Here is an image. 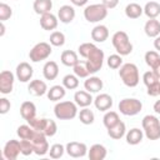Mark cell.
<instances>
[{
  "label": "cell",
  "instance_id": "obj_1",
  "mask_svg": "<svg viewBox=\"0 0 160 160\" xmlns=\"http://www.w3.org/2000/svg\"><path fill=\"white\" fill-rule=\"evenodd\" d=\"M78 51L80 54V56H82L85 59L86 66L90 71V74H96L104 64V51L101 49H99L95 44L92 42H82L79 48Z\"/></svg>",
  "mask_w": 160,
  "mask_h": 160
},
{
  "label": "cell",
  "instance_id": "obj_2",
  "mask_svg": "<svg viewBox=\"0 0 160 160\" xmlns=\"http://www.w3.org/2000/svg\"><path fill=\"white\" fill-rule=\"evenodd\" d=\"M119 76L124 82V85H126L128 88H135L140 81L139 69L132 62H126L121 65L119 70Z\"/></svg>",
  "mask_w": 160,
  "mask_h": 160
},
{
  "label": "cell",
  "instance_id": "obj_3",
  "mask_svg": "<svg viewBox=\"0 0 160 160\" xmlns=\"http://www.w3.org/2000/svg\"><path fill=\"white\" fill-rule=\"evenodd\" d=\"M111 42L112 46L115 48L116 52L121 56H126L129 54H131L132 51V44L129 39V35L125 31H116L114 32L112 38H111Z\"/></svg>",
  "mask_w": 160,
  "mask_h": 160
},
{
  "label": "cell",
  "instance_id": "obj_4",
  "mask_svg": "<svg viewBox=\"0 0 160 160\" xmlns=\"http://www.w3.org/2000/svg\"><path fill=\"white\" fill-rule=\"evenodd\" d=\"M54 114L59 120H72L78 115V105L75 101H59L54 106Z\"/></svg>",
  "mask_w": 160,
  "mask_h": 160
},
{
  "label": "cell",
  "instance_id": "obj_5",
  "mask_svg": "<svg viewBox=\"0 0 160 160\" xmlns=\"http://www.w3.org/2000/svg\"><path fill=\"white\" fill-rule=\"evenodd\" d=\"M144 135L149 140L160 139V120L155 115H145L141 121Z\"/></svg>",
  "mask_w": 160,
  "mask_h": 160
},
{
  "label": "cell",
  "instance_id": "obj_6",
  "mask_svg": "<svg viewBox=\"0 0 160 160\" xmlns=\"http://www.w3.org/2000/svg\"><path fill=\"white\" fill-rule=\"evenodd\" d=\"M28 124L36 131L42 132L46 136H54L58 131V125L54 120L51 119H46V118H34L30 121H28Z\"/></svg>",
  "mask_w": 160,
  "mask_h": 160
},
{
  "label": "cell",
  "instance_id": "obj_7",
  "mask_svg": "<svg viewBox=\"0 0 160 160\" xmlns=\"http://www.w3.org/2000/svg\"><path fill=\"white\" fill-rule=\"evenodd\" d=\"M108 8L101 4H91L84 9V18L89 22H99L108 16Z\"/></svg>",
  "mask_w": 160,
  "mask_h": 160
},
{
  "label": "cell",
  "instance_id": "obj_8",
  "mask_svg": "<svg viewBox=\"0 0 160 160\" xmlns=\"http://www.w3.org/2000/svg\"><path fill=\"white\" fill-rule=\"evenodd\" d=\"M119 111L125 115V116H135L138 115L141 109H142V102L135 98H125L122 100H120L119 105Z\"/></svg>",
  "mask_w": 160,
  "mask_h": 160
},
{
  "label": "cell",
  "instance_id": "obj_9",
  "mask_svg": "<svg viewBox=\"0 0 160 160\" xmlns=\"http://www.w3.org/2000/svg\"><path fill=\"white\" fill-rule=\"evenodd\" d=\"M51 51H52L51 44L41 41V42H38L36 45L32 46V49L29 52V58L32 62H39V61L48 59L51 55Z\"/></svg>",
  "mask_w": 160,
  "mask_h": 160
},
{
  "label": "cell",
  "instance_id": "obj_10",
  "mask_svg": "<svg viewBox=\"0 0 160 160\" xmlns=\"http://www.w3.org/2000/svg\"><path fill=\"white\" fill-rule=\"evenodd\" d=\"M142 81H144V84L146 86L148 95H150V96H158V95H160V79L151 70L144 72Z\"/></svg>",
  "mask_w": 160,
  "mask_h": 160
},
{
  "label": "cell",
  "instance_id": "obj_11",
  "mask_svg": "<svg viewBox=\"0 0 160 160\" xmlns=\"http://www.w3.org/2000/svg\"><path fill=\"white\" fill-rule=\"evenodd\" d=\"M46 138H48L46 135L35 130V134H34L32 139L30 140L34 145V154H36L39 156H42V155L49 152V142H48Z\"/></svg>",
  "mask_w": 160,
  "mask_h": 160
},
{
  "label": "cell",
  "instance_id": "obj_12",
  "mask_svg": "<svg viewBox=\"0 0 160 160\" xmlns=\"http://www.w3.org/2000/svg\"><path fill=\"white\" fill-rule=\"evenodd\" d=\"M21 154V144H20V140H15V139H11L9 140L4 149H2V156L8 160H16L18 156Z\"/></svg>",
  "mask_w": 160,
  "mask_h": 160
},
{
  "label": "cell",
  "instance_id": "obj_13",
  "mask_svg": "<svg viewBox=\"0 0 160 160\" xmlns=\"http://www.w3.org/2000/svg\"><path fill=\"white\" fill-rule=\"evenodd\" d=\"M15 76L9 70H2L0 72V92L4 95H8L12 91L14 88Z\"/></svg>",
  "mask_w": 160,
  "mask_h": 160
},
{
  "label": "cell",
  "instance_id": "obj_14",
  "mask_svg": "<svg viewBox=\"0 0 160 160\" xmlns=\"http://www.w3.org/2000/svg\"><path fill=\"white\" fill-rule=\"evenodd\" d=\"M66 154L71 158H82L88 154V146L84 142L79 141H70L65 146Z\"/></svg>",
  "mask_w": 160,
  "mask_h": 160
},
{
  "label": "cell",
  "instance_id": "obj_15",
  "mask_svg": "<svg viewBox=\"0 0 160 160\" xmlns=\"http://www.w3.org/2000/svg\"><path fill=\"white\" fill-rule=\"evenodd\" d=\"M144 59L146 65L151 69V71L160 79V55L158 54V51H154V50L146 51Z\"/></svg>",
  "mask_w": 160,
  "mask_h": 160
},
{
  "label": "cell",
  "instance_id": "obj_16",
  "mask_svg": "<svg viewBox=\"0 0 160 160\" xmlns=\"http://www.w3.org/2000/svg\"><path fill=\"white\" fill-rule=\"evenodd\" d=\"M32 74H34V69L32 66L29 64V62H20L18 66H16V70H15V75L18 78L19 81L21 82H28L30 81V79L32 78Z\"/></svg>",
  "mask_w": 160,
  "mask_h": 160
},
{
  "label": "cell",
  "instance_id": "obj_17",
  "mask_svg": "<svg viewBox=\"0 0 160 160\" xmlns=\"http://www.w3.org/2000/svg\"><path fill=\"white\" fill-rule=\"evenodd\" d=\"M48 90L49 89L46 86V82L42 80H39V79L31 80L28 85V91L32 96H42L48 92Z\"/></svg>",
  "mask_w": 160,
  "mask_h": 160
},
{
  "label": "cell",
  "instance_id": "obj_18",
  "mask_svg": "<svg viewBox=\"0 0 160 160\" xmlns=\"http://www.w3.org/2000/svg\"><path fill=\"white\" fill-rule=\"evenodd\" d=\"M112 104H114L112 98L105 92L96 95V98L94 99V105L99 111H108L109 109H111Z\"/></svg>",
  "mask_w": 160,
  "mask_h": 160
},
{
  "label": "cell",
  "instance_id": "obj_19",
  "mask_svg": "<svg viewBox=\"0 0 160 160\" xmlns=\"http://www.w3.org/2000/svg\"><path fill=\"white\" fill-rule=\"evenodd\" d=\"M75 18V9L70 5H62L60 6L59 11H58V19L62 22V24H69L74 20Z\"/></svg>",
  "mask_w": 160,
  "mask_h": 160
},
{
  "label": "cell",
  "instance_id": "obj_20",
  "mask_svg": "<svg viewBox=\"0 0 160 160\" xmlns=\"http://www.w3.org/2000/svg\"><path fill=\"white\" fill-rule=\"evenodd\" d=\"M58 21H59V19L51 12H48V14H44L40 16V26L48 31L55 30L58 28Z\"/></svg>",
  "mask_w": 160,
  "mask_h": 160
},
{
  "label": "cell",
  "instance_id": "obj_21",
  "mask_svg": "<svg viewBox=\"0 0 160 160\" xmlns=\"http://www.w3.org/2000/svg\"><path fill=\"white\" fill-rule=\"evenodd\" d=\"M20 115L24 120L30 121L31 119L36 118V106L32 101H24L20 106Z\"/></svg>",
  "mask_w": 160,
  "mask_h": 160
},
{
  "label": "cell",
  "instance_id": "obj_22",
  "mask_svg": "<svg viewBox=\"0 0 160 160\" xmlns=\"http://www.w3.org/2000/svg\"><path fill=\"white\" fill-rule=\"evenodd\" d=\"M104 84H102V80L98 76H90V78H86V80L84 81V88L86 91L91 92V94H95V92H99L101 89H102Z\"/></svg>",
  "mask_w": 160,
  "mask_h": 160
},
{
  "label": "cell",
  "instance_id": "obj_23",
  "mask_svg": "<svg viewBox=\"0 0 160 160\" xmlns=\"http://www.w3.org/2000/svg\"><path fill=\"white\" fill-rule=\"evenodd\" d=\"M74 100L78 106L80 108H88L91 102H94V99L91 96V92L85 91V90H79L74 95Z\"/></svg>",
  "mask_w": 160,
  "mask_h": 160
},
{
  "label": "cell",
  "instance_id": "obj_24",
  "mask_svg": "<svg viewBox=\"0 0 160 160\" xmlns=\"http://www.w3.org/2000/svg\"><path fill=\"white\" fill-rule=\"evenodd\" d=\"M106 154H108V150L101 144H94L88 150V156L90 160H104L106 158Z\"/></svg>",
  "mask_w": 160,
  "mask_h": 160
},
{
  "label": "cell",
  "instance_id": "obj_25",
  "mask_svg": "<svg viewBox=\"0 0 160 160\" xmlns=\"http://www.w3.org/2000/svg\"><path fill=\"white\" fill-rule=\"evenodd\" d=\"M42 75L46 80H55L59 75V66L55 61H46L42 68Z\"/></svg>",
  "mask_w": 160,
  "mask_h": 160
},
{
  "label": "cell",
  "instance_id": "obj_26",
  "mask_svg": "<svg viewBox=\"0 0 160 160\" xmlns=\"http://www.w3.org/2000/svg\"><path fill=\"white\" fill-rule=\"evenodd\" d=\"M144 31L149 38H156L160 35V21L156 19H149L144 25Z\"/></svg>",
  "mask_w": 160,
  "mask_h": 160
},
{
  "label": "cell",
  "instance_id": "obj_27",
  "mask_svg": "<svg viewBox=\"0 0 160 160\" xmlns=\"http://www.w3.org/2000/svg\"><path fill=\"white\" fill-rule=\"evenodd\" d=\"M109 38V30L105 25H96L92 30H91V39L95 42H104L105 40H108Z\"/></svg>",
  "mask_w": 160,
  "mask_h": 160
},
{
  "label": "cell",
  "instance_id": "obj_28",
  "mask_svg": "<svg viewBox=\"0 0 160 160\" xmlns=\"http://www.w3.org/2000/svg\"><path fill=\"white\" fill-rule=\"evenodd\" d=\"M60 61L62 62V65H65L68 68H74L79 62V58H78V54L75 51L64 50L60 55Z\"/></svg>",
  "mask_w": 160,
  "mask_h": 160
},
{
  "label": "cell",
  "instance_id": "obj_29",
  "mask_svg": "<svg viewBox=\"0 0 160 160\" xmlns=\"http://www.w3.org/2000/svg\"><path fill=\"white\" fill-rule=\"evenodd\" d=\"M142 138H144V131L140 130L139 128H132L125 134V139H126V142L129 145L140 144L142 141Z\"/></svg>",
  "mask_w": 160,
  "mask_h": 160
},
{
  "label": "cell",
  "instance_id": "obj_30",
  "mask_svg": "<svg viewBox=\"0 0 160 160\" xmlns=\"http://www.w3.org/2000/svg\"><path fill=\"white\" fill-rule=\"evenodd\" d=\"M65 94H66V90L64 85H54L46 92L48 99L50 101H59L65 96Z\"/></svg>",
  "mask_w": 160,
  "mask_h": 160
},
{
  "label": "cell",
  "instance_id": "obj_31",
  "mask_svg": "<svg viewBox=\"0 0 160 160\" xmlns=\"http://www.w3.org/2000/svg\"><path fill=\"white\" fill-rule=\"evenodd\" d=\"M52 8V1L51 0H35L32 4V9L38 15H44L50 12Z\"/></svg>",
  "mask_w": 160,
  "mask_h": 160
},
{
  "label": "cell",
  "instance_id": "obj_32",
  "mask_svg": "<svg viewBox=\"0 0 160 160\" xmlns=\"http://www.w3.org/2000/svg\"><path fill=\"white\" fill-rule=\"evenodd\" d=\"M125 134H126V126L121 120L112 128L108 129V135L114 140H120L122 136H125Z\"/></svg>",
  "mask_w": 160,
  "mask_h": 160
},
{
  "label": "cell",
  "instance_id": "obj_33",
  "mask_svg": "<svg viewBox=\"0 0 160 160\" xmlns=\"http://www.w3.org/2000/svg\"><path fill=\"white\" fill-rule=\"evenodd\" d=\"M144 14V8L136 2H130L125 6V15L129 19H139Z\"/></svg>",
  "mask_w": 160,
  "mask_h": 160
},
{
  "label": "cell",
  "instance_id": "obj_34",
  "mask_svg": "<svg viewBox=\"0 0 160 160\" xmlns=\"http://www.w3.org/2000/svg\"><path fill=\"white\" fill-rule=\"evenodd\" d=\"M144 14L149 19H156L160 15V4L158 1H149L144 6Z\"/></svg>",
  "mask_w": 160,
  "mask_h": 160
},
{
  "label": "cell",
  "instance_id": "obj_35",
  "mask_svg": "<svg viewBox=\"0 0 160 160\" xmlns=\"http://www.w3.org/2000/svg\"><path fill=\"white\" fill-rule=\"evenodd\" d=\"M120 121V118H119V114L116 112V111H106L105 112V115H104V118H102V122H104V126L106 128V129H110V128H112L114 125H116L118 122Z\"/></svg>",
  "mask_w": 160,
  "mask_h": 160
},
{
  "label": "cell",
  "instance_id": "obj_36",
  "mask_svg": "<svg viewBox=\"0 0 160 160\" xmlns=\"http://www.w3.org/2000/svg\"><path fill=\"white\" fill-rule=\"evenodd\" d=\"M16 134L21 140H31L34 134H35V130L29 124L28 125H20L16 130Z\"/></svg>",
  "mask_w": 160,
  "mask_h": 160
},
{
  "label": "cell",
  "instance_id": "obj_37",
  "mask_svg": "<svg viewBox=\"0 0 160 160\" xmlns=\"http://www.w3.org/2000/svg\"><path fill=\"white\" fill-rule=\"evenodd\" d=\"M79 120L84 125H91L94 122V120H95V115L89 108H82L80 110V112H79Z\"/></svg>",
  "mask_w": 160,
  "mask_h": 160
},
{
  "label": "cell",
  "instance_id": "obj_38",
  "mask_svg": "<svg viewBox=\"0 0 160 160\" xmlns=\"http://www.w3.org/2000/svg\"><path fill=\"white\" fill-rule=\"evenodd\" d=\"M62 85L68 90H74L79 86V78L75 74H68L62 78Z\"/></svg>",
  "mask_w": 160,
  "mask_h": 160
},
{
  "label": "cell",
  "instance_id": "obj_39",
  "mask_svg": "<svg viewBox=\"0 0 160 160\" xmlns=\"http://www.w3.org/2000/svg\"><path fill=\"white\" fill-rule=\"evenodd\" d=\"M72 71H74V74H75L78 78H82V79H86V78L90 75V71H89V69H88V66H86L85 60H84V61H80V60H79V62L72 68Z\"/></svg>",
  "mask_w": 160,
  "mask_h": 160
},
{
  "label": "cell",
  "instance_id": "obj_40",
  "mask_svg": "<svg viewBox=\"0 0 160 160\" xmlns=\"http://www.w3.org/2000/svg\"><path fill=\"white\" fill-rule=\"evenodd\" d=\"M49 40L52 46H62L65 44V35L61 31H52Z\"/></svg>",
  "mask_w": 160,
  "mask_h": 160
},
{
  "label": "cell",
  "instance_id": "obj_41",
  "mask_svg": "<svg viewBox=\"0 0 160 160\" xmlns=\"http://www.w3.org/2000/svg\"><path fill=\"white\" fill-rule=\"evenodd\" d=\"M65 151L66 150H65V146L64 145H61V144H54L49 149V155H50L51 159H60L64 155Z\"/></svg>",
  "mask_w": 160,
  "mask_h": 160
},
{
  "label": "cell",
  "instance_id": "obj_42",
  "mask_svg": "<svg viewBox=\"0 0 160 160\" xmlns=\"http://www.w3.org/2000/svg\"><path fill=\"white\" fill-rule=\"evenodd\" d=\"M106 62H108V66L110 69H114L115 70V69H119L122 65V58L119 54H112V55H110L108 58Z\"/></svg>",
  "mask_w": 160,
  "mask_h": 160
},
{
  "label": "cell",
  "instance_id": "obj_43",
  "mask_svg": "<svg viewBox=\"0 0 160 160\" xmlns=\"http://www.w3.org/2000/svg\"><path fill=\"white\" fill-rule=\"evenodd\" d=\"M12 15V9L5 4V2H1L0 4V21H5L8 19H10Z\"/></svg>",
  "mask_w": 160,
  "mask_h": 160
},
{
  "label": "cell",
  "instance_id": "obj_44",
  "mask_svg": "<svg viewBox=\"0 0 160 160\" xmlns=\"http://www.w3.org/2000/svg\"><path fill=\"white\" fill-rule=\"evenodd\" d=\"M20 144H21V154L24 156H29L34 152V145L30 140H21L20 139Z\"/></svg>",
  "mask_w": 160,
  "mask_h": 160
},
{
  "label": "cell",
  "instance_id": "obj_45",
  "mask_svg": "<svg viewBox=\"0 0 160 160\" xmlns=\"http://www.w3.org/2000/svg\"><path fill=\"white\" fill-rule=\"evenodd\" d=\"M10 108H11L10 101H9L6 98H1V99H0V114H1V115L6 114V112L10 110Z\"/></svg>",
  "mask_w": 160,
  "mask_h": 160
},
{
  "label": "cell",
  "instance_id": "obj_46",
  "mask_svg": "<svg viewBox=\"0 0 160 160\" xmlns=\"http://www.w3.org/2000/svg\"><path fill=\"white\" fill-rule=\"evenodd\" d=\"M102 4L108 8V9H114L118 6L119 0H102Z\"/></svg>",
  "mask_w": 160,
  "mask_h": 160
},
{
  "label": "cell",
  "instance_id": "obj_47",
  "mask_svg": "<svg viewBox=\"0 0 160 160\" xmlns=\"http://www.w3.org/2000/svg\"><path fill=\"white\" fill-rule=\"evenodd\" d=\"M70 1H71V4L75 5V6H84V5L88 4L89 0H70Z\"/></svg>",
  "mask_w": 160,
  "mask_h": 160
},
{
  "label": "cell",
  "instance_id": "obj_48",
  "mask_svg": "<svg viewBox=\"0 0 160 160\" xmlns=\"http://www.w3.org/2000/svg\"><path fill=\"white\" fill-rule=\"evenodd\" d=\"M154 48H155V50L160 51V35L156 36L155 40H154Z\"/></svg>",
  "mask_w": 160,
  "mask_h": 160
},
{
  "label": "cell",
  "instance_id": "obj_49",
  "mask_svg": "<svg viewBox=\"0 0 160 160\" xmlns=\"http://www.w3.org/2000/svg\"><path fill=\"white\" fill-rule=\"evenodd\" d=\"M154 111L156 114H160V100H156L154 104Z\"/></svg>",
  "mask_w": 160,
  "mask_h": 160
},
{
  "label": "cell",
  "instance_id": "obj_50",
  "mask_svg": "<svg viewBox=\"0 0 160 160\" xmlns=\"http://www.w3.org/2000/svg\"><path fill=\"white\" fill-rule=\"evenodd\" d=\"M0 26H1V31H0V36H2V35L5 34V25H4V21H1V24H0Z\"/></svg>",
  "mask_w": 160,
  "mask_h": 160
}]
</instances>
